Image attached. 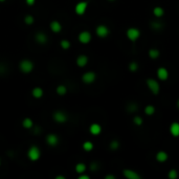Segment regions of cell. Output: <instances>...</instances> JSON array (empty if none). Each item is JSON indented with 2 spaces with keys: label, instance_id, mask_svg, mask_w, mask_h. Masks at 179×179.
I'll return each instance as SVG.
<instances>
[{
  "label": "cell",
  "instance_id": "obj_37",
  "mask_svg": "<svg viewBox=\"0 0 179 179\" xmlns=\"http://www.w3.org/2000/svg\"><path fill=\"white\" fill-rule=\"evenodd\" d=\"M25 2L27 3V5H34L36 0H25Z\"/></svg>",
  "mask_w": 179,
  "mask_h": 179
},
{
  "label": "cell",
  "instance_id": "obj_36",
  "mask_svg": "<svg viewBox=\"0 0 179 179\" xmlns=\"http://www.w3.org/2000/svg\"><path fill=\"white\" fill-rule=\"evenodd\" d=\"M90 177L88 175H85L84 173H82V174H80V176H79V179H89Z\"/></svg>",
  "mask_w": 179,
  "mask_h": 179
},
{
  "label": "cell",
  "instance_id": "obj_35",
  "mask_svg": "<svg viewBox=\"0 0 179 179\" xmlns=\"http://www.w3.org/2000/svg\"><path fill=\"white\" fill-rule=\"evenodd\" d=\"M90 169H91V171H96L97 163L96 162H92V163H91V165H90Z\"/></svg>",
  "mask_w": 179,
  "mask_h": 179
},
{
  "label": "cell",
  "instance_id": "obj_31",
  "mask_svg": "<svg viewBox=\"0 0 179 179\" xmlns=\"http://www.w3.org/2000/svg\"><path fill=\"white\" fill-rule=\"evenodd\" d=\"M109 147H110V149L111 150H117L118 148H119V143H118V140H112L111 143H110L109 144Z\"/></svg>",
  "mask_w": 179,
  "mask_h": 179
},
{
  "label": "cell",
  "instance_id": "obj_40",
  "mask_svg": "<svg viewBox=\"0 0 179 179\" xmlns=\"http://www.w3.org/2000/svg\"><path fill=\"white\" fill-rule=\"evenodd\" d=\"M177 107L179 108V99H178V100H177Z\"/></svg>",
  "mask_w": 179,
  "mask_h": 179
},
{
  "label": "cell",
  "instance_id": "obj_16",
  "mask_svg": "<svg viewBox=\"0 0 179 179\" xmlns=\"http://www.w3.org/2000/svg\"><path fill=\"white\" fill-rule=\"evenodd\" d=\"M89 131H90V133L92 135H99V134H100V132H102V127H100L99 124L94 122V124L90 125Z\"/></svg>",
  "mask_w": 179,
  "mask_h": 179
},
{
  "label": "cell",
  "instance_id": "obj_5",
  "mask_svg": "<svg viewBox=\"0 0 179 179\" xmlns=\"http://www.w3.org/2000/svg\"><path fill=\"white\" fill-rule=\"evenodd\" d=\"M95 33H96V36L97 37H100V38H102V39H104V38H106L110 34V30H109V28L106 26V25L100 24V25H97V26H96Z\"/></svg>",
  "mask_w": 179,
  "mask_h": 179
},
{
  "label": "cell",
  "instance_id": "obj_10",
  "mask_svg": "<svg viewBox=\"0 0 179 179\" xmlns=\"http://www.w3.org/2000/svg\"><path fill=\"white\" fill-rule=\"evenodd\" d=\"M78 38H79V41H80L82 44H88L91 41V34L87 30L81 31V33L79 34Z\"/></svg>",
  "mask_w": 179,
  "mask_h": 179
},
{
  "label": "cell",
  "instance_id": "obj_41",
  "mask_svg": "<svg viewBox=\"0 0 179 179\" xmlns=\"http://www.w3.org/2000/svg\"><path fill=\"white\" fill-rule=\"evenodd\" d=\"M5 1V0H0V2H4Z\"/></svg>",
  "mask_w": 179,
  "mask_h": 179
},
{
  "label": "cell",
  "instance_id": "obj_21",
  "mask_svg": "<svg viewBox=\"0 0 179 179\" xmlns=\"http://www.w3.org/2000/svg\"><path fill=\"white\" fill-rule=\"evenodd\" d=\"M148 56H149L151 59L155 60V59H157V58H158V57L160 56V52H159L158 49H156V48H151V49H149V52H148Z\"/></svg>",
  "mask_w": 179,
  "mask_h": 179
},
{
  "label": "cell",
  "instance_id": "obj_43",
  "mask_svg": "<svg viewBox=\"0 0 179 179\" xmlns=\"http://www.w3.org/2000/svg\"><path fill=\"white\" fill-rule=\"evenodd\" d=\"M109 1H114V0H109Z\"/></svg>",
  "mask_w": 179,
  "mask_h": 179
},
{
  "label": "cell",
  "instance_id": "obj_39",
  "mask_svg": "<svg viewBox=\"0 0 179 179\" xmlns=\"http://www.w3.org/2000/svg\"><path fill=\"white\" fill-rule=\"evenodd\" d=\"M56 179H65V176L58 175V176H56Z\"/></svg>",
  "mask_w": 179,
  "mask_h": 179
},
{
  "label": "cell",
  "instance_id": "obj_13",
  "mask_svg": "<svg viewBox=\"0 0 179 179\" xmlns=\"http://www.w3.org/2000/svg\"><path fill=\"white\" fill-rule=\"evenodd\" d=\"M155 158H156V160L158 162H161L162 163V162H165L166 160H168L169 155H168V153H166L165 151H159V152L156 153Z\"/></svg>",
  "mask_w": 179,
  "mask_h": 179
},
{
  "label": "cell",
  "instance_id": "obj_24",
  "mask_svg": "<svg viewBox=\"0 0 179 179\" xmlns=\"http://www.w3.org/2000/svg\"><path fill=\"white\" fill-rule=\"evenodd\" d=\"M144 113H146L147 115H153L154 113H155V107H154L153 105H148L144 107Z\"/></svg>",
  "mask_w": 179,
  "mask_h": 179
},
{
  "label": "cell",
  "instance_id": "obj_23",
  "mask_svg": "<svg viewBox=\"0 0 179 179\" xmlns=\"http://www.w3.org/2000/svg\"><path fill=\"white\" fill-rule=\"evenodd\" d=\"M86 169H87L86 165H85V163H82V162H79V163H77V165H75V172L79 173V174L85 173L86 172Z\"/></svg>",
  "mask_w": 179,
  "mask_h": 179
},
{
  "label": "cell",
  "instance_id": "obj_9",
  "mask_svg": "<svg viewBox=\"0 0 179 179\" xmlns=\"http://www.w3.org/2000/svg\"><path fill=\"white\" fill-rule=\"evenodd\" d=\"M122 174L127 179H140L141 176L138 174L137 172H135L134 170H131V169H125L122 171Z\"/></svg>",
  "mask_w": 179,
  "mask_h": 179
},
{
  "label": "cell",
  "instance_id": "obj_15",
  "mask_svg": "<svg viewBox=\"0 0 179 179\" xmlns=\"http://www.w3.org/2000/svg\"><path fill=\"white\" fill-rule=\"evenodd\" d=\"M170 133H171L174 137L179 136V122H174L170 126Z\"/></svg>",
  "mask_w": 179,
  "mask_h": 179
},
{
  "label": "cell",
  "instance_id": "obj_20",
  "mask_svg": "<svg viewBox=\"0 0 179 179\" xmlns=\"http://www.w3.org/2000/svg\"><path fill=\"white\" fill-rule=\"evenodd\" d=\"M153 15L157 18H161L163 15H165V9H163L161 6H155L153 8Z\"/></svg>",
  "mask_w": 179,
  "mask_h": 179
},
{
  "label": "cell",
  "instance_id": "obj_11",
  "mask_svg": "<svg viewBox=\"0 0 179 179\" xmlns=\"http://www.w3.org/2000/svg\"><path fill=\"white\" fill-rule=\"evenodd\" d=\"M46 143L48 146L50 147H56L57 144H59V137L58 135L53 134V133H50L46 136Z\"/></svg>",
  "mask_w": 179,
  "mask_h": 179
},
{
  "label": "cell",
  "instance_id": "obj_27",
  "mask_svg": "<svg viewBox=\"0 0 179 179\" xmlns=\"http://www.w3.org/2000/svg\"><path fill=\"white\" fill-rule=\"evenodd\" d=\"M138 67H139V66H138V64L136 62H131L130 64H129V66H128V68H129V70H130L131 72H136L137 70H138Z\"/></svg>",
  "mask_w": 179,
  "mask_h": 179
},
{
  "label": "cell",
  "instance_id": "obj_42",
  "mask_svg": "<svg viewBox=\"0 0 179 179\" xmlns=\"http://www.w3.org/2000/svg\"><path fill=\"white\" fill-rule=\"evenodd\" d=\"M0 165H1V159H0Z\"/></svg>",
  "mask_w": 179,
  "mask_h": 179
},
{
  "label": "cell",
  "instance_id": "obj_30",
  "mask_svg": "<svg viewBox=\"0 0 179 179\" xmlns=\"http://www.w3.org/2000/svg\"><path fill=\"white\" fill-rule=\"evenodd\" d=\"M151 26H152L153 30H159L162 28V23H160V22H158V21H153L152 23H151Z\"/></svg>",
  "mask_w": 179,
  "mask_h": 179
},
{
  "label": "cell",
  "instance_id": "obj_7",
  "mask_svg": "<svg viewBox=\"0 0 179 179\" xmlns=\"http://www.w3.org/2000/svg\"><path fill=\"white\" fill-rule=\"evenodd\" d=\"M96 79V74L95 72L93 71H87L82 75V81L84 82L85 84H91L95 81Z\"/></svg>",
  "mask_w": 179,
  "mask_h": 179
},
{
  "label": "cell",
  "instance_id": "obj_32",
  "mask_svg": "<svg viewBox=\"0 0 179 179\" xmlns=\"http://www.w3.org/2000/svg\"><path fill=\"white\" fill-rule=\"evenodd\" d=\"M60 45H61L63 49H68L69 47H70V42L67 40H62L61 43H60Z\"/></svg>",
  "mask_w": 179,
  "mask_h": 179
},
{
  "label": "cell",
  "instance_id": "obj_33",
  "mask_svg": "<svg viewBox=\"0 0 179 179\" xmlns=\"http://www.w3.org/2000/svg\"><path fill=\"white\" fill-rule=\"evenodd\" d=\"M133 122L136 126H141L143 125V122H144V121H143V118L140 117V116H138V115H136V116H134V118H133Z\"/></svg>",
  "mask_w": 179,
  "mask_h": 179
},
{
  "label": "cell",
  "instance_id": "obj_8",
  "mask_svg": "<svg viewBox=\"0 0 179 179\" xmlns=\"http://www.w3.org/2000/svg\"><path fill=\"white\" fill-rule=\"evenodd\" d=\"M88 8V3L86 1H80L79 3H77L74 8V12L75 14L79 15V16H82L86 13V9Z\"/></svg>",
  "mask_w": 179,
  "mask_h": 179
},
{
  "label": "cell",
  "instance_id": "obj_3",
  "mask_svg": "<svg viewBox=\"0 0 179 179\" xmlns=\"http://www.w3.org/2000/svg\"><path fill=\"white\" fill-rule=\"evenodd\" d=\"M126 36H127L128 40H130L131 42H135L139 39L140 37V30L136 27H130L128 28L126 31Z\"/></svg>",
  "mask_w": 179,
  "mask_h": 179
},
{
  "label": "cell",
  "instance_id": "obj_22",
  "mask_svg": "<svg viewBox=\"0 0 179 179\" xmlns=\"http://www.w3.org/2000/svg\"><path fill=\"white\" fill-rule=\"evenodd\" d=\"M22 126L25 129H31L34 126V122L31 121L30 117H25L23 121H22Z\"/></svg>",
  "mask_w": 179,
  "mask_h": 179
},
{
  "label": "cell",
  "instance_id": "obj_19",
  "mask_svg": "<svg viewBox=\"0 0 179 179\" xmlns=\"http://www.w3.org/2000/svg\"><path fill=\"white\" fill-rule=\"evenodd\" d=\"M44 94V91L42 88L40 87H35L33 90H31V95H33L35 99H41Z\"/></svg>",
  "mask_w": 179,
  "mask_h": 179
},
{
  "label": "cell",
  "instance_id": "obj_1",
  "mask_svg": "<svg viewBox=\"0 0 179 179\" xmlns=\"http://www.w3.org/2000/svg\"><path fill=\"white\" fill-rule=\"evenodd\" d=\"M146 84H147L148 88H149V90L154 94V95L159 94V92H160V85H159L158 82L155 80V79H152V78L148 79V80L146 81Z\"/></svg>",
  "mask_w": 179,
  "mask_h": 179
},
{
  "label": "cell",
  "instance_id": "obj_38",
  "mask_svg": "<svg viewBox=\"0 0 179 179\" xmlns=\"http://www.w3.org/2000/svg\"><path fill=\"white\" fill-rule=\"evenodd\" d=\"M105 179H115V176L114 175H111V174L106 175L105 176Z\"/></svg>",
  "mask_w": 179,
  "mask_h": 179
},
{
  "label": "cell",
  "instance_id": "obj_4",
  "mask_svg": "<svg viewBox=\"0 0 179 179\" xmlns=\"http://www.w3.org/2000/svg\"><path fill=\"white\" fill-rule=\"evenodd\" d=\"M40 156H41V152L38 147L31 146L30 149H28L27 157H28V159L31 160V161H37V160L40 158Z\"/></svg>",
  "mask_w": 179,
  "mask_h": 179
},
{
  "label": "cell",
  "instance_id": "obj_29",
  "mask_svg": "<svg viewBox=\"0 0 179 179\" xmlns=\"http://www.w3.org/2000/svg\"><path fill=\"white\" fill-rule=\"evenodd\" d=\"M34 21H35L34 16H31V15H27V16H25V17H24V23H25V24H27V25H31V24L34 23Z\"/></svg>",
  "mask_w": 179,
  "mask_h": 179
},
{
  "label": "cell",
  "instance_id": "obj_34",
  "mask_svg": "<svg viewBox=\"0 0 179 179\" xmlns=\"http://www.w3.org/2000/svg\"><path fill=\"white\" fill-rule=\"evenodd\" d=\"M127 109H128V111H130L131 113L135 112V111H136V109H137V105L135 103H131V104H129V105H128Z\"/></svg>",
  "mask_w": 179,
  "mask_h": 179
},
{
  "label": "cell",
  "instance_id": "obj_28",
  "mask_svg": "<svg viewBox=\"0 0 179 179\" xmlns=\"http://www.w3.org/2000/svg\"><path fill=\"white\" fill-rule=\"evenodd\" d=\"M168 177L170 179H176L178 177V172H177V170H175V169H171L169 171L168 173Z\"/></svg>",
  "mask_w": 179,
  "mask_h": 179
},
{
  "label": "cell",
  "instance_id": "obj_25",
  "mask_svg": "<svg viewBox=\"0 0 179 179\" xmlns=\"http://www.w3.org/2000/svg\"><path fill=\"white\" fill-rule=\"evenodd\" d=\"M56 91L59 95H65L66 92H67V87L64 86V85H59V86L57 87Z\"/></svg>",
  "mask_w": 179,
  "mask_h": 179
},
{
  "label": "cell",
  "instance_id": "obj_26",
  "mask_svg": "<svg viewBox=\"0 0 179 179\" xmlns=\"http://www.w3.org/2000/svg\"><path fill=\"white\" fill-rule=\"evenodd\" d=\"M93 147H94L93 144L91 143V141H89V140L85 141V143L83 144V149L86 151V152H90V151H92Z\"/></svg>",
  "mask_w": 179,
  "mask_h": 179
},
{
  "label": "cell",
  "instance_id": "obj_6",
  "mask_svg": "<svg viewBox=\"0 0 179 179\" xmlns=\"http://www.w3.org/2000/svg\"><path fill=\"white\" fill-rule=\"evenodd\" d=\"M52 117L55 119V122H59V124H64V122H67V119H68V116L63 111H56L52 114Z\"/></svg>",
  "mask_w": 179,
  "mask_h": 179
},
{
  "label": "cell",
  "instance_id": "obj_17",
  "mask_svg": "<svg viewBox=\"0 0 179 179\" xmlns=\"http://www.w3.org/2000/svg\"><path fill=\"white\" fill-rule=\"evenodd\" d=\"M88 63V57L85 55H81L77 58V65L79 67H84Z\"/></svg>",
  "mask_w": 179,
  "mask_h": 179
},
{
  "label": "cell",
  "instance_id": "obj_18",
  "mask_svg": "<svg viewBox=\"0 0 179 179\" xmlns=\"http://www.w3.org/2000/svg\"><path fill=\"white\" fill-rule=\"evenodd\" d=\"M50 30H52L53 33H60L62 30V25L59 21L53 20L50 22Z\"/></svg>",
  "mask_w": 179,
  "mask_h": 179
},
{
  "label": "cell",
  "instance_id": "obj_12",
  "mask_svg": "<svg viewBox=\"0 0 179 179\" xmlns=\"http://www.w3.org/2000/svg\"><path fill=\"white\" fill-rule=\"evenodd\" d=\"M157 78L161 81H166L169 78V71L165 67H159L156 71Z\"/></svg>",
  "mask_w": 179,
  "mask_h": 179
},
{
  "label": "cell",
  "instance_id": "obj_14",
  "mask_svg": "<svg viewBox=\"0 0 179 179\" xmlns=\"http://www.w3.org/2000/svg\"><path fill=\"white\" fill-rule=\"evenodd\" d=\"M35 40L39 44H45L47 42V40H48V38H47L46 34L42 33V31H39V33H37L36 36H35Z\"/></svg>",
  "mask_w": 179,
  "mask_h": 179
},
{
  "label": "cell",
  "instance_id": "obj_2",
  "mask_svg": "<svg viewBox=\"0 0 179 179\" xmlns=\"http://www.w3.org/2000/svg\"><path fill=\"white\" fill-rule=\"evenodd\" d=\"M19 68L23 73H30L34 69V63L30 60L24 59L19 63Z\"/></svg>",
  "mask_w": 179,
  "mask_h": 179
}]
</instances>
